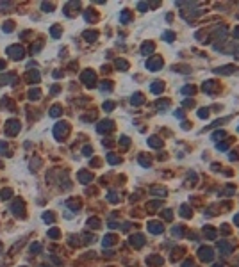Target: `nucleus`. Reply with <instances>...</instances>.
Masks as SVG:
<instances>
[{
  "instance_id": "11",
  "label": "nucleus",
  "mask_w": 239,
  "mask_h": 267,
  "mask_svg": "<svg viewBox=\"0 0 239 267\" xmlns=\"http://www.w3.org/2000/svg\"><path fill=\"white\" fill-rule=\"evenodd\" d=\"M148 230L152 233H159V232H162V225H159V223H148Z\"/></svg>"
},
{
  "instance_id": "37",
  "label": "nucleus",
  "mask_w": 239,
  "mask_h": 267,
  "mask_svg": "<svg viewBox=\"0 0 239 267\" xmlns=\"http://www.w3.org/2000/svg\"><path fill=\"white\" fill-rule=\"evenodd\" d=\"M164 38H166V41H173L175 34H173V32H164Z\"/></svg>"
},
{
  "instance_id": "18",
  "label": "nucleus",
  "mask_w": 239,
  "mask_h": 267,
  "mask_svg": "<svg viewBox=\"0 0 239 267\" xmlns=\"http://www.w3.org/2000/svg\"><path fill=\"white\" fill-rule=\"evenodd\" d=\"M41 244H39V242H34V244H31V247H29V249H31V253H32V255H38V253H39V251H41Z\"/></svg>"
},
{
  "instance_id": "31",
  "label": "nucleus",
  "mask_w": 239,
  "mask_h": 267,
  "mask_svg": "<svg viewBox=\"0 0 239 267\" xmlns=\"http://www.w3.org/2000/svg\"><path fill=\"white\" fill-rule=\"evenodd\" d=\"M148 144L154 146V148H157V146H161V141H159L157 137H150V139H148Z\"/></svg>"
},
{
  "instance_id": "6",
  "label": "nucleus",
  "mask_w": 239,
  "mask_h": 267,
  "mask_svg": "<svg viewBox=\"0 0 239 267\" xmlns=\"http://www.w3.org/2000/svg\"><path fill=\"white\" fill-rule=\"evenodd\" d=\"M146 68H148L150 71H157L159 68H162V59H161L159 55H154V57H150V59L146 61Z\"/></svg>"
},
{
  "instance_id": "13",
  "label": "nucleus",
  "mask_w": 239,
  "mask_h": 267,
  "mask_svg": "<svg viewBox=\"0 0 239 267\" xmlns=\"http://www.w3.org/2000/svg\"><path fill=\"white\" fill-rule=\"evenodd\" d=\"M150 89H152V93H161L162 89H164V84L159 82V80H155V82L152 84V87H150Z\"/></svg>"
},
{
  "instance_id": "29",
  "label": "nucleus",
  "mask_w": 239,
  "mask_h": 267,
  "mask_svg": "<svg viewBox=\"0 0 239 267\" xmlns=\"http://www.w3.org/2000/svg\"><path fill=\"white\" fill-rule=\"evenodd\" d=\"M84 38H86L88 41H95V39H96V32H89V31L84 32Z\"/></svg>"
},
{
  "instance_id": "8",
  "label": "nucleus",
  "mask_w": 239,
  "mask_h": 267,
  "mask_svg": "<svg viewBox=\"0 0 239 267\" xmlns=\"http://www.w3.org/2000/svg\"><path fill=\"white\" fill-rule=\"evenodd\" d=\"M114 126H113V121H102V123L98 125V132H109V130H113Z\"/></svg>"
},
{
  "instance_id": "28",
  "label": "nucleus",
  "mask_w": 239,
  "mask_h": 267,
  "mask_svg": "<svg viewBox=\"0 0 239 267\" xmlns=\"http://www.w3.org/2000/svg\"><path fill=\"white\" fill-rule=\"evenodd\" d=\"M43 221L45 223H54V214L52 212H45L43 214Z\"/></svg>"
},
{
  "instance_id": "30",
  "label": "nucleus",
  "mask_w": 239,
  "mask_h": 267,
  "mask_svg": "<svg viewBox=\"0 0 239 267\" xmlns=\"http://www.w3.org/2000/svg\"><path fill=\"white\" fill-rule=\"evenodd\" d=\"M48 237H50V239H57V237H59V230H57V228H50V230H48Z\"/></svg>"
},
{
  "instance_id": "1",
  "label": "nucleus",
  "mask_w": 239,
  "mask_h": 267,
  "mask_svg": "<svg viewBox=\"0 0 239 267\" xmlns=\"http://www.w3.org/2000/svg\"><path fill=\"white\" fill-rule=\"evenodd\" d=\"M6 53L9 55L11 59H14V61H20V59L25 57V52H23V48H21L20 45H11V46H7Z\"/></svg>"
},
{
  "instance_id": "3",
  "label": "nucleus",
  "mask_w": 239,
  "mask_h": 267,
  "mask_svg": "<svg viewBox=\"0 0 239 267\" xmlns=\"http://www.w3.org/2000/svg\"><path fill=\"white\" fill-rule=\"evenodd\" d=\"M9 210L13 212V216H16V217H25V205H23V201H21L20 198H18V199H14V201L11 203Z\"/></svg>"
},
{
  "instance_id": "10",
  "label": "nucleus",
  "mask_w": 239,
  "mask_h": 267,
  "mask_svg": "<svg viewBox=\"0 0 239 267\" xmlns=\"http://www.w3.org/2000/svg\"><path fill=\"white\" fill-rule=\"evenodd\" d=\"M132 246H136V247H141L143 244H145V239H143V235H136V237H132Z\"/></svg>"
},
{
  "instance_id": "36",
  "label": "nucleus",
  "mask_w": 239,
  "mask_h": 267,
  "mask_svg": "<svg viewBox=\"0 0 239 267\" xmlns=\"http://www.w3.org/2000/svg\"><path fill=\"white\" fill-rule=\"evenodd\" d=\"M41 164V160L39 159H36V160H32L31 162V169H38V166Z\"/></svg>"
},
{
  "instance_id": "23",
  "label": "nucleus",
  "mask_w": 239,
  "mask_h": 267,
  "mask_svg": "<svg viewBox=\"0 0 239 267\" xmlns=\"http://www.w3.org/2000/svg\"><path fill=\"white\" fill-rule=\"evenodd\" d=\"M61 112H62V111H61V107H59V105H54L52 109H50V116H52V118H57Z\"/></svg>"
},
{
  "instance_id": "33",
  "label": "nucleus",
  "mask_w": 239,
  "mask_h": 267,
  "mask_svg": "<svg viewBox=\"0 0 239 267\" xmlns=\"http://www.w3.org/2000/svg\"><path fill=\"white\" fill-rule=\"evenodd\" d=\"M41 7H43L45 11H47V13H50V11L54 9V4H47V2H43V4H41Z\"/></svg>"
},
{
  "instance_id": "21",
  "label": "nucleus",
  "mask_w": 239,
  "mask_h": 267,
  "mask_svg": "<svg viewBox=\"0 0 239 267\" xmlns=\"http://www.w3.org/2000/svg\"><path fill=\"white\" fill-rule=\"evenodd\" d=\"M11 194H13L11 189H2V191H0V199H9Z\"/></svg>"
},
{
  "instance_id": "17",
  "label": "nucleus",
  "mask_w": 239,
  "mask_h": 267,
  "mask_svg": "<svg viewBox=\"0 0 239 267\" xmlns=\"http://www.w3.org/2000/svg\"><path fill=\"white\" fill-rule=\"evenodd\" d=\"M116 66H118V70H121V71H125L127 68H129V62L123 61V59H116Z\"/></svg>"
},
{
  "instance_id": "19",
  "label": "nucleus",
  "mask_w": 239,
  "mask_h": 267,
  "mask_svg": "<svg viewBox=\"0 0 239 267\" xmlns=\"http://www.w3.org/2000/svg\"><path fill=\"white\" fill-rule=\"evenodd\" d=\"M152 50H154V45H152V43H145V45L141 46V52H143V55H148V53H150Z\"/></svg>"
},
{
  "instance_id": "35",
  "label": "nucleus",
  "mask_w": 239,
  "mask_h": 267,
  "mask_svg": "<svg viewBox=\"0 0 239 267\" xmlns=\"http://www.w3.org/2000/svg\"><path fill=\"white\" fill-rule=\"evenodd\" d=\"M6 152H7V144L4 143V141H0V153L6 155Z\"/></svg>"
},
{
  "instance_id": "14",
  "label": "nucleus",
  "mask_w": 239,
  "mask_h": 267,
  "mask_svg": "<svg viewBox=\"0 0 239 267\" xmlns=\"http://www.w3.org/2000/svg\"><path fill=\"white\" fill-rule=\"evenodd\" d=\"M14 79H16L14 73H7V75H4V77L0 79V82L2 84H11V80H14Z\"/></svg>"
},
{
  "instance_id": "42",
  "label": "nucleus",
  "mask_w": 239,
  "mask_h": 267,
  "mask_svg": "<svg viewBox=\"0 0 239 267\" xmlns=\"http://www.w3.org/2000/svg\"><path fill=\"white\" fill-rule=\"evenodd\" d=\"M2 247H4V246H2V242H0V253H2Z\"/></svg>"
},
{
  "instance_id": "2",
  "label": "nucleus",
  "mask_w": 239,
  "mask_h": 267,
  "mask_svg": "<svg viewBox=\"0 0 239 267\" xmlns=\"http://www.w3.org/2000/svg\"><path fill=\"white\" fill-rule=\"evenodd\" d=\"M68 130H70L68 123H64V121H59V123H55V126H54V137L61 141L62 137H66V135H68Z\"/></svg>"
},
{
  "instance_id": "27",
  "label": "nucleus",
  "mask_w": 239,
  "mask_h": 267,
  "mask_svg": "<svg viewBox=\"0 0 239 267\" xmlns=\"http://www.w3.org/2000/svg\"><path fill=\"white\" fill-rule=\"evenodd\" d=\"M100 87H102V91H111L113 89V84L109 82V80H104V82L100 84Z\"/></svg>"
},
{
  "instance_id": "40",
  "label": "nucleus",
  "mask_w": 239,
  "mask_h": 267,
  "mask_svg": "<svg viewBox=\"0 0 239 267\" xmlns=\"http://www.w3.org/2000/svg\"><path fill=\"white\" fill-rule=\"evenodd\" d=\"M137 7H139V11H145L146 7H148V4H145V2H141V4H139Z\"/></svg>"
},
{
  "instance_id": "24",
  "label": "nucleus",
  "mask_w": 239,
  "mask_h": 267,
  "mask_svg": "<svg viewBox=\"0 0 239 267\" xmlns=\"http://www.w3.org/2000/svg\"><path fill=\"white\" fill-rule=\"evenodd\" d=\"M66 207H72L73 210H75V212H77V208H79V207H80V203H79V201H77V199H68V201H66Z\"/></svg>"
},
{
  "instance_id": "15",
  "label": "nucleus",
  "mask_w": 239,
  "mask_h": 267,
  "mask_svg": "<svg viewBox=\"0 0 239 267\" xmlns=\"http://www.w3.org/2000/svg\"><path fill=\"white\" fill-rule=\"evenodd\" d=\"M50 36H52L54 39H57V38L61 36V27H59V25H54L52 29H50Z\"/></svg>"
},
{
  "instance_id": "22",
  "label": "nucleus",
  "mask_w": 239,
  "mask_h": 267,
  "mask_svg": "<svg viewBox=\"0 0 239 267\" xmlns=\"http://www.w3.org/2000/svg\"><path fill=\"white\" fill-rule=\"evenodd\" d=\"M120 20H121V23H127V21L130 20V11L125 9L123 13H121V16H120Z\"/></svg>"
},
{
  "instance_id": "43",
  "label": "nucleus",
  "mask_w": 239,
  "mask_h": 267,
  "mask_svg": "<svg viewBox=\"0 0 239 267\" xmlns=\"http://www.w3.org/2000/svg\"><path fill=\"white\" fill-rule=\"evenodd\" d=\"M39 267H50V265H39Z\"/></svg>"
},
{
  "instance_id": "7",
  "label": "nucleus",
  "mask_w": 239,
  "mask_h": 267,
  "mask_svg": "<svg viewBox=\"0 0 239 267\" xmlns=\"http://www.w3.org/2000/svg\"><path fill=\"white\" fill-rule=\"evenodd\" d=\"M27 80L31 84H38L39 82V71L38 70H29V73H27Z\"/></svg>"
},
{
  "instance_id": "5",
  "label": "nucleus",
  "mask_w": 239,
  "mask_h": 267,
  "mask_svg": "<svg viewBox=\"0 0 239 267\" xmlns=\"http://www.w3.org/2000/svg\"><path fill=\"white\" fill-rule=\"evenodd\" d=\"M80 82H84L88 87H93L95 82H96V77H95V73L91 71V70H86V71H82V75H80Z\"/></svg>"
},
{
  "instance_id": "4",
  "label": "nucleus",
  "mask_w": 239,
  "mask_h": 267,
  "mask_svg": "<svg viewBox=\"0 0 239 267\" xmlns=\"http://www.w3.org/2000/svg\"><path fill=\"white\" fill-rule=\"evenodd\" d=\"M20 121L18 119H9L7 123H6V128H4V132H6V135H9V137H14L16 134L20 132Z\"/></svg>"
},
{
  "instance_id": "16",
  "label": "nucleus",
  "mask_w": 239,
  "mask_h": 267,
  "mask_svg": "<svg viewBox=\"0 0 239 267\" xmlns=\"http://www.w3.org/2000/svg\"><path fill=\"white\" fill-rule=\"evenodd\" d=\"M130 102H132V105H139V103H143V94H141V93H136L134 96L130 98Z\"/></svg>"
},
{
  "instance_id": "12",
  "label": "nucleus",
  "mask_w": 239,
  "mask_h": 267,
  "mask_svg": "<svg viewBox=\"0 0 239 267\" xmlns=\"http://www.w3.org/2000/svg\"><path fill=\"white\" fill-rule=\"evenodd\" d=\"M27 94H29V100H32V102H34V100H39V96H41V91H39V89H31V91L27 93Z\"/></svg>"
},
{
  "instance_id": "26",
  "label": "nucleus",
  "mask_w": 239,
  "mask_h": 267,
  "mask_svg": "<svg viewBox=\"0 0 239 267\" xmlns=\"http://www.w3.org/2000/svg\"><path fill=\"white\" fill-rule=\"evenodd\" d=\"M41 48H43V41H41V39H39V41L36 43V45H32L31 52H32V53H38V52L41 50Z\"/></svg>"
},
{
  "instance_id": "9",
  "label": "nucleus",
  "mask_w": 239,
  "mask_h": 267,
  "mask_svg": "<svg viewBox=\"0 0 239 267\" xmlns=\"http://www.w3.org/2000/svg\"><path fill=\"white\" fill-rule=\"evenodd\" d=\"M91 178H93V176H91V173H86V171H80V173H79V180H80L82 184H89V182H91Z\"/></svg>"
},
{
  "instance_id": "25",
  "label": "nucleus",
  "mask_w": 239,
  "mask_h": 267,
  "mask_svg": "<svg viewBox=\"0 0 239 267\" xmlns=\"http://www.w3.org/2000/svg\"><path fill=\"white\" fill-rule=\"evenodd\" d=\"M116 242V237L114 235H107L104 239V246H111V244H114Z\"/></svg>"
},
{
  "instance_id": "34",
  "label": "nucleus",
  "mask_w": 239,
  "mask_h": 267,
  "mask_svg": "<svg viewBox=\"0 0 239 267\" xmlns=\"http://www.w3.org/2000/svg\"><path fill=\"white\" fill-rule=\"evenodd\" d=\"M88 225L93 226V228H98V226H100V223H98V219H89V221H88Z\"/></svg>"
},
{
  "instance_id": "44",
  "label": "nucleus",
  "mask_w": 239,
  "mask_h": 267,
  "mask_svg": "<svg viewBox=\"0 0 239 267\" xmlns=\"http://www.w3.org/2000/svg\"><path fill=\"white\" fill-rule=\"evenodd\" d=\"M21 267H25V265H21Z\"/></svg>"
},
{
  "instance_id": "20",
  "label": "nucleus",
  "mask_w": 239,
  "mask_h": 267,
  "mask_svg": "<svg viewBox=\"0 0 239 267\" xmlns=\"http://www.w3.org/2000/svg\"><path fill=\"white\" fill-rule=\"evenodd\" d=\"M2 29H4V32H7V34H9V32L14 31V23H13V21H6V23L2 25Z\"/></svg>"
},
{
  "instance_id": "38",
  "label": "nucleus",
  "mask_w": 239,
  "mask_h": 267,
  "mask_svg": "<svg viewBox=\"0 0 239 267\" xmlns=\"http://www.w3.org/2000/svg\"><path fill=\"white\" fill-rule=\"evenodd\" d=\"M104 109H105V111H111V109H114V103H113V102H105V103H104Z\"/></svg>"
},
{
  "instance_id": "41",
  "label": "nucleus",
  "mask_w": 239,
  "mask_h": 267,
  "mask_svg": "<svg viewBox=\"0 0 239 267\" xmlns=\"http://www.w3.org/2000/svg\"><path fill=\"white\" fill-rule=\"evenodd\" d=\"M4 68H6V61H2V59H0V71H2Z\"/></svg>"
},
{
  "instance_id": "39",
  "label": "nucleus",
  "mask_w": 239,
  "mask_h": 267,
  "mask_svg": "<svg viewBox=\"0 0 239 267\" xmlns=\"http://www.w3.org/2000/svg\"><path fill=\"white\" fill-rule=\"evenodd\" d=\"M91 153H93V150H91L89 146H86V148H84V155H91Z\"/></svg>"
},
{
  "instance_id": "32",
  "label": "nucleus",
  "mask_w": 239,
  "mask_h": 267,
  "mask_svg": "<svg viewBox=\"0 0 239 267\" xmlns=\"http://www.w3.org/2000/svg\"><path fill=\"white\" fill-rule=\"evenodd\" d=\"M107 160H109L111 164H118V162H120V159H118L116 155H113V153H109V155H107Z\"/></svg>"
}]
</instances>
